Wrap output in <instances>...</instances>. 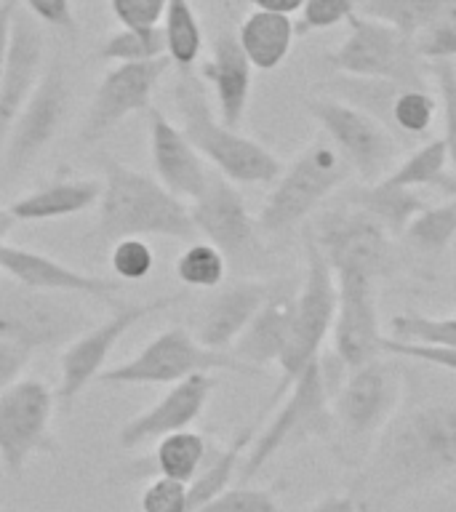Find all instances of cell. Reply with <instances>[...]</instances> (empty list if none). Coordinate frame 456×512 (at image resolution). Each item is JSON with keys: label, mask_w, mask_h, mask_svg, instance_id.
I'll return each instance as SVG.
<instances>
[{"label": "cell", "mask_w": 456, "mask_h": 512, "mask_svg": "<svg viewBox=\"0 0 456 512\" xmlns=\"http://www.w3.org/2000/svg\"><path fill=\"white\" fill-rule=\"evenodd\" d=\"M360 502L352 494H336V496H326V499H320L310 512H360Z\"/></svg>", "instance_id": "obj_51"}, {"label": "cell", "mask_w": 456, "mask_h": 512, "mask_svg": "<svg viewBox=\"0 0 456 512\" xmlns=\"http://www.w3.org/2000/svg\"><path fill=\"white\" fill-rule=\"evenodd\" d=\"M67 107H70V83H67L62 64L54 62L43 72L35 94L24 104V110L19 112V118L8 131L3 155H0V171L6 179L22 174L24 168H30L46 152V147L54 142V136L62 128Z\"/></svg>", "instance_id": "obj_15"}, {"label": "cell", "mask_w": 456, "mask_h": 512, "mask_svg": "<svg viewBox=\"0 0 456 512\" xmlns=\"http://www.w3.org/2000/svg\"><path fill=\"white\" fill-rule=\"evenodd\" d=\"M32 355L35 352L22 347V344L0 339V392H6L8 387H14L22 379V374L30 366Z\"/></svg>", "instance_id": "obj_49"}, {"label": "cell", "mask_w": 456, "mask_h": 512, "mask_svg": "<svg viewBox=\"0 0 456 512\" xmlns=\"http://www.w3.org/2000/svg\"><path fill=\"white\" fill-rule=\"evenodd\" d=\"M14 224H16L14 214H11L8 208H0V251L8 246L6 240L8 235H11V230H14ZM0 275H3V270H0Z\"/></svg>", "instance_id": "obj_53"}, {"label": "cell", "mask_w": 456, "mask_h": 512, "mask_svg": "<svg viewBox=\"0 0 456 512\" xmlns=\"http://www.w3.org/2000/svg\"><path fill=\"white\" fill-rule=\"evenodd\" d=\"M432 75L438 83L440 102H443V120H446V147L448 160L456 171V67L451 62H435L432 64Z\"/></svg>", "instance_id": "obj_45"}, {"label": "cell", "mask_w": 456, "mask_h": 512, "mask_svg": "<svg viewBox=\"0 0 456 512\" xmlns=\"http://www.w3.org/2000/svg\"><path fill=\"white\" fill-rule=\"evenodd\" d=\"M195 232L224 256H246L256 248V219L238 187L222 174H211L208 187L190 206Z\"/></svg>", "instance_id": "obj_19"}, {"label": "cell", "mask_w": 456, "mask_h": 512, "mask_svg": "<svg viewBox=\"0 0 456 512\" xmlns=\"http://www.w3.org/2000/svg\"><path fill=\"white\" fill-rule=\"evenodd\" d=\"M350 176V166L331 142H312L291 166L278 176L275 190L264 200L256 227L267 235L296 230L331 192Z\"/></svg>", "instance_id": "obj_8"}, {"label": "cell", "mask_w": 456, "mask_h": 512, "mask_svg": "<svg viewBox=\"0 0 456 512\" xmlns=\"http://www.w3.org/2000/svg\"><path fill=\"white\" fill-rule=\"evenodd\" d=\"M211 371L254 374L251 368L232 358L230 352L206 350L195 339V334L182 326H174L160 331L126 363L104 368L99 382L110 387H163V384H179L190 376L211 374Z\"/></svg>", "instance_id": "obj_7"}, {"label": "cell", "mask_w": 456, "mask_h": 512, "mask_svg": "<svg viewBox=\"0 0 456 512\" xmlns=\"http://www.w3.org/2000/svg\"><path fill=\"white\" fill-rule=\"evenodd\" d=\"M208 454H211V446L200 432H171V435L158 440L155 454H152V467H155V475L182 480L190 486L195 475L203 470Z\"/></svg>", "instance_id": "obj_32"}, {"label": "cell", "mask_w": 456, "mask_h": 512, "mask_svg": "<svg viewBox=\"0 0 456 512\" xmlns=\"http://www.w3.org/2000/svg\"><path fill=\"white\" fill-rule=\"evenodd\" d=\"M256 427H248V430L238 432L230 446L216 448L211 451L203 464V470L195 475L190 486V512L200 510L203 504H208L211 499H216L219 494H224L230 488L232 478L238 475L240 467H243V454H248V448L254 443Z\"/></svg>", "instance_id": "obj_30"}, {"label": "cell", "mask_w": 456, "mask_h": 512, "mask_svg": "<svg viewBox=\"0 0 456 512\" xmlns=\"http://www.w3.org/2000/svg\"><path fill=\"white\" fill-rule=\"evenodd\" d=\"M174 102L184 136L208 163H214L216 174L240 184H270L283 174V163L264 144L216 118L203 78L195 70H179Z\"/></svg>", "instance_id": "obj_3"}, {"label": "cell", "mask_w": 456, "mask_h": 512, "mask_svg": "<svg viewBox=\"0 0 456 512\" xmlns=\"http://www.w3.org/2000/svg\"><path fill=\"white\" fill-rule=\"evenodd\" d=\"M414 48L424 62H451V59H456V11L419 32L414 38Z\"/></svg>", "instance_id": "obj_44"}, {"label": "cell", "mask_w": 456, "mask_h": 512, "mask_svg": "<svg viewBox=\"0 0 456 512\" xmlns=\"http://www.w3.org/2000/svg\"><path fill=\"white\" fill-rule=\"evenodd\" d=\"M304 256H307V270L304 283L294 299V320H291V336H288L286 352L280 358V384L275 398L291 390V384L299 379L304 368L320 358V347L334 331L336 320V278L331 264L320 251L318 240L312 232H304Z\"/></svg>", "instance_id": "obj_6"}, {"label": "cell", "mask_w": 456, "mask_h": 512, "mask_svg": "<svg viewBox=\"0 0 456 512\" xmlns=\"http://www.w3.org/2000/svg\"><path fill=\"white\" fill-rule=\"evenodd\" d=\"M182 296L166 294L147 299V302H120L112 307V315L107 320H99L86 334H80L72 344H67L59 363V387H56V403L70 411L75 400L88 390V384L104 374L107 360L115 352L123 336L142 320H147L155 312H163L174 307Z\"/></svg>", "instance_id": "obj_10"}, {"label": "cell", "mask_w": 456, "mask_h": 512, "mask_svg": "<svg viewBox=\"0 0 456 512\" xmlns=\"http://www.w3.org/2000/svg\"><path fill=\"white\" fill-rule=\"evenodd\" d=\"M323 86L331 88L339 102L352 104V107L374 115L379 123H384L392 131V104H395V96L403 91L398 83L374 78H355V75H339V78L328 80Z\"/></svg>", "instance_id": "obj_34"}, {"label": "cell", "mask_w": 456, "mask_h": 512, "mask_svg": "<svg viewBox=\"0 0 456 512\" xmlns=\"http://www.w3.org/2000/svg\"><path fill=\"white\" fill-rule=\"evenodd\" d=\"M400 392L403 371L398 358L379 355L352 368L331 400L336 432H342L344 443H368L374 435L387 430L400 403Z\"/></svg>", "instance_id": "obj_11"}, {"label": "cell", "mask_w": 456, "mask_h": 512, "mask_svg": "<svg viewBox=\"0 0 456 512\" xmlns=\"http://www.w3.org/2000/svg\"><path fill=\"white\" fill-rule=\"evenodd\" d=\"M392 339L424 344V347H443L456 350V315L451 318H430L422 312H403L390 323Z\"/></svg>", "instance_id": "obj_38"}, {"label": "cell", "mask_w": 456, "mask_h": 512, "mask_svg": "<svg viewBox=\"0 0 456 512\" xmlns=\"http://www.w3.org/2000/svg\"><path fill=\"white\" fill-rule=\"evenodd\" d=\"M296 294H270L262 310L256 312L246 331L232 344L230 355L240 360L251 371L278 366L286 352L288 336H291V320H294Z\"/></svg>", "instance_id": "obj_25"}, {"label": "cell", "mask_w": 456, "mask_h": 512, "mask_svg": "<svg viewBox=\"0 0 456 512\" xmlns=\"http://www.w3.org/2000/svg\"><path fill=\"white\" fill-rule=\"evenodd\" d=\"M99 198H102L99 179H59L14 200L8 211L14 214L16 222H54V219L83 214L94 208Z\"/></svg>", "instance_id": "obj_26"}, {"label": "cell", "mask_w": 456, "mask_h": 512, "mask_svg": "<svg viewBox=\"0 0 456 512\" xmlns=\"http://www.w3.org/2000/svg\"><path fill=\"white\" fill-rule=\"evenodd\" d=\"M14 11H16V0H3V3H0V75H3V67H6L8 35H11Z\"/></svg>", "instance_id": "obj_50"}, {"label": "cell", "mask_w": 456, "mask_h": 512, "mask_svg": "<svg viewBox=\"0 0 456 512\" xmlns=\"http://www.w3.org/2000/svg\"><path fill=\"white\" fill-rule=\"evenodd\" d=\"M0 270L3 275L16 283H22L35 291H48V294L80 296V299H99L115 307V294L123 283L112 278H96L88 272H80L70 264L59 262L54 256L38 254L32 248L6 246L0 251Z\"/></svg>", "instance_id": "obj_20"}, {"label": "cell", "mask_w": 456, "mask_h": 512, "mask_svg": "<svg viewBox=\"0 0 456 512\" xmlns=\"http://www.w3.org/2000/svg\"><path fill=\"white\" fill-rule=\"evenodd\" d=\"M347 203L360 208L376 224H382L390 235H403L408 224H411V219L427 208V203L416 195V190L392 187L387 182L368 184L366 190H358L355 195H350Z\"/></svg>", "instance_id": "obj_29"}, {"label": "cell", "mask_w": 456, "mask_h": 512, "mask_svg": "<svg viewBox=\"0 0 456 512\" xmlns=\"http://www.w3.org/2000/svg\"><path fill=\"white\" fill-rule=\"evenodd\" d=\"M312 232L334 275L358 272L368 278H384L395 270V248L390 232L376 224L360 208H334L320 216Z\"/></svg>", "instance_id": "obj_14"}, {"label": "cell", "mask_w": 456, "mask_h": 512, "mask_svg": "<svg viewBox=\"0 0 456 512\" xmlns=\"http://www.w3.org/2000/svg\"><path fill=\"white\" fill-rule=\"evenodd\" d=\"M251 62L243 54L235 32H219L208 62L200 67V78L214 88L216 110L224 126L238 128L251 96Z\"/></svg>", "instance_id": "obj_24"}, {"label": "cell", "mask_w": 456, "mask_h": 512, "mask_svg": "<svg viewBox=\"0 0 456 512\" xmlns=\"http://www.w3.org/2000/svg\"><path fill=\"white\" fill-rule=\"evenodd\" d=\"M102 198H99V238L118 243L123 238H171L195 243L190 206L163 187L158 179L104 155Z\"/></svg>", "instance_id": "obj_2"}, {"label": "cell", "mask_w": 456, "mask_h": 512, "mask_svg": "<svg viewBox=\"0 0 456 512\" xmlns=\"http://www.w3.org/2000/svg\"><path fill=\"white\" fill-rule=\"evenodd\" d=\"M456 470V398H440L387 424L350 494L366 504L424 488Z\"/></svg>", "instance_id": "obj_1"}, {"label": "cell", "mask_w": 456, "mask_h": 512, "mask_svg": "<svg viewBox=\"0 0 456 512\" xmlns=\"http://www.w3.org/2000/svg\"><path fill=\"white\" fill-rule=\"evenodd\" d=\"M163 35H166V56L176 70H192L200 59L203 30L190 0H168L163 14Z\"/></svg>", "instance_id": "obj_33"}, {"label": "cell", "mask_w": 456, "mask_h": 512, "mask_svg": "<svg viewBox=\"0 0 456 512\" xmlns=\"http://www.w3.org/2000/svg\"><path fill=\"white\" fill-rule=\"evenodd\" d=\"M91 326H96L94 315L72 296L35 291L0 278V339L40 352L67 347Z\"/></svg>", "instance_id": "obj_5"}, {"label": "cell", "mask_w": 456, "mask_h": 512, "mask_svg": "<svg viewBox=\"0 0 456 512\" xmlns=\"http://www.w3.org/2000/svg\"><path fill=\"white\" fill-rule=\"evenodd\" d=\"M334 432L336 424L334 411H331L326 366L318 358L291 384V392L278 408V414L272 416L270 424L251 443L243 467H240V480L248 483L251 478H256L259 470H264V464L272 462L280 451H288L310 438H331Z\"/></svg>", "instance_id": "obj_4"}, {"label": "cell", "mask_w": 456, "mask_h": 512, "mask_svg": "<svg viewBox=\"0 0 456 512\" xmlns=\"http://www.w3.org/2000/svg\"><path fill=\"white\" fill-rule=\"evenodd\" d=\"M195 512H283L275 502L272 491L264 488H227L224 494L211 499Z\"/></svg>", "instance_id": "obj_43"}, {"label": "cell", "mask_w": 456, "mask_h": 512, "mask_svg": "<svg viewBox=\"0 0 456 512\" xmlns=\"http://www.w3.org/2000/svg\"><path fill=\"white\" fill-rule=\"evenodd\" d=\"M99 56H102L104 62L115 64H139L160 59V56H166L163 27H152V30L120 27L118 32H112L110 38L104 40L102 48H99Z\"/></svg>", "instance_id": "obj_36"}, {"label": "cell", "mask_w": 456, "mask_h": 512, "mask_svg": "<svg viewBox=\"0 0 456 512\" xmlns=\"http://www.w3.org/2000/svg\"><path fill=\"white\" fill-rule=\"evenodd\" d=\"M358 11L414 40L419 32L454 14L456 0H360Z\"/></svg>", "instance_id": "obj_31"}, {"label": "cell", "mask_w": 456, "mask_h": 512, "mask_svg": "<svg viewBox=\"0 0 456 512\" xmlns=\"http://www.w3.org/2000/svg\"><path fill=\"white\" fill-rule=\"evenodd\" d=\"M448 147L446 139H432L414 150L403 163L392 168V174L384 179L392 187H406V190H422L432 187L440 195L456 200V171H448Z\"/></svg>", "instance_id": "obj_28"}, {"label": "cell", "mask_w": 456, "mask_h": 512, "mask_svg": "<svg viewBox=\"0 0 456 512\" xmlns=\"http://www.w3.org/2000/svg\"><path fill=\"white\" fill-rule=\"evenodd\" d=\"M406 246L419 256H440L456 238V200L427 206L422 214H416L406 232L400 235Z\"/></svg>", "instance_id": "obj_35"}, {"label": "cell", "mask_w": 456, "mask_h": 512, "mask_svg": "<svg viewBox=\"0 0 456 512\" xmlns=\"http://www.w3.org/2000/svg\"><path fill=\"white\" fill-rule=\"evenodd\" d=\"M382 352L392 355L398 360H416V363H427V366L446 368L456 374V350H443V347H424V344L400 342L392 336L382 339Z\"/></svg>", "instance_id": "obj_47"}, {"label": "cell", "mask_w": 456, "mask_h": 512, "mask_svg": "<svg viewBox=\"0 0 456 512\" xmlns=\"http://www.w3.org/2000/svg\"><path fill=\"white\" fill-rule=\"evenodd\" d=\"M294 35L296 24L291 22V16L254 11L240 24L238 43L254 70L270 72L286 62L294 46Z\"/></svg>", "instance_id": "obj_27"}, {"label": "cell", "mask_w": 456, "mask_h": 512, "mask_svg": "<svg viewBox=\"0 0 456 512\" xmlns=\"http://www.w3.org/2000/svg\"><path fill=\"white\" fill-rule=\"evenodd\" d=\"M336 278V320L334 355L347 371L379 358L382 352V328L376 310V280L358 272H339Z\"/></svg>", "instance_id": "obj_17"}, {"label": "cell", "mask_w": 456, "mask_h": 512, "mask_svg": "<svg viewBox=\"0 0 456 512\" xmlns=\"http://www.w3.org/2000/svg\"><path fill=\"white\" fill-rule=\"evenodd\" d=\"M22 3L27 6V14L48 24V27H59V30L67 32L78 30L70 0H22Z\"/></svg>", "instance_id": "obj_48"}, {"label": "cell", "mask_w": 456, "mask_h": 512, "mask_svg": "<svg viewBox=\"0 0 456 512\" xmlns=\"http://www.w3.org/2000/svg\"><path fill=\"white\" fill-rule=\"evenodd\" d=\"M360 0H307L302 8V22L296 24V35L328 30L336 24L350 22L358 14Z\"/></svg>", "instance_id": "obj_41"}, {"label": "cell", "mask_w": 456, "mask_h": 512, "mask_svg": "<svg viewBox=\"0 0 456 512\" xmlns=\"http://www.w3.org/2000/svg\"><path fill=\"white\" fill-rule=\"evenodd\" d=\"M307 110L326 131L328 142L334 144L350 171H355L363 182L379 184L392 174L400 155V142L374 115L331 96L307 99Z\"/></svg>", "instance_id": "obj_12"}, {"label": "cell", "mask_w": 456, "mask_h": 512, "mask_svg": "<svg viewBox=\"0 0 456 512\" xmlns=\"http://www.w3.org/2000/svg\"><path fill=\"white\" fill-rule=\"evenodd\" d=\"M256 11H267V14H283L291 16L302 11L307 0H251Z\"/></svg>", "instance_id": "obj_52"}, {"label": "cell", "mask_w": 456, "mask_h": 512, "mask_svg": "<svg viewBox=\"0 0 456 512\" xmlns=\"http://www.w3.org/2000/svg\"><path fill=\"white\" fill-rule=\"evenodd\" d=\"M168 0H110V8L120 27L128 30H152L163 24Z\"/></svg>", "instance_id": "obj_46"}, {"label": "cell", "mask_w": 456, "mask_h": 512, "mask_svg": "<svg viewBox=\"0 0 456 512\" xmlns=\"http://www.w3.org/2000/svg\"><path fill=\"white\" fill-rule=\"evenodd\" d=\"M110 264L120 283L144 280L155 267V251L144 238H123L112 246Z\"/></svg>", "instance_id": "obj_40"}, {"label": "cell", "mask_w": 456, "mask_h": 512, "mask_svg": "<svg viewBox=\"0 0 456 512\" xmlns=\"http://www.w3.org/2000/svg\"><path fill=\"white\" fill-rule=\"evenodd\" d=\"M227 275V256L208 240L190 243L176 259V278L190 288L222 286Z\"/></svg>", "instance_id": "obj_37"}, {"label": "cell", "mask_w": 456, "mask_h": 512, "mask_svg": "<svg viewBox=\"0 0 456 512\" xmlns=\"http://www.w3.org/2000/svg\"><path fill=\"white\" fill-rule=\"evenodd\" d=\"M270 294V286L262 280H240L222 288L200 307L195 320V339L206 350L230 352L232 344L238 342V336L246 331Z\"/></svg>", "instance_id": "obj_23"}, {"label": "cell", "mask_w": 456, "mask_h": 512, "mask_svg": "<svg viewBox=\"0 0 456 512\" xmlns=\"http://www.w3.org/2000/svg\"><path fill=\"white\" fill-rule=\"evenodd\" d=\"M0 3H3V0H0Z\"/></svg>", "instance_id": "obj_56"}, {"label": "cell", "mask_w": 456, "mask_h": 512, "mask_svg": "<svg viewBox=\"0 0 456 512\" xmlns=\"http://www.w3.org/2000/svg\"><path fill=\"white\" fill-rule=\"evenodd\" d=\"M139 507L142 512H190V488L182 480L155 475L139 496Z\"/></svg>", "instance_id": "obj_42"}, {"label": "cell", "mask_w": 456, "mask_h": 512, "mask_svg": "<svg viewBox=\"0 0 456 512\" xmlns=\"http://www.w3.org/2000/svg\"><path fill=\"white\" fill-rule=\"evenodd\" d=\"M56 395L40 379H19L0 392V464L11 478H19L35 454H54L51 432Z\"/></svg>", "instance_id": "obj_13"}, {"label": "cell", "mask_w": 456, "mask_h": 512, "mask_svg": "<svg viewBox=\"0 0 456 512\" xmlns=\"http://www.w3.org/2000/svg\"><path fill=\"white\" fill-rule=\"evenodd\" d=\"M454 288H456V275H454Z\"/></svg>", "instance_id": "obj_55"}, {"label": "cell", "mask_w": 456, "mask_h": 512, "mask_svg": "<svg viewBox=\"0 0 456 512\" xmlns=\"http://www.w3.org/2000/svg\"><path fill=\"white\" fill-rule=\"evenodd\" d=\"M168 67H171L168 56L139 64H115L96 86L88 115L80 128V142H99L120 120H126L134 112L150 110L152 94Z\"/></svg>", "instance_id": "obj_16"}, {"label": "cell", "mask_w": 456, "mask_h": 512, "mask_svg": "<svg viewBox=\"0 0 456 512\" xmlns=\"http://www.w3.org/2000/svg\"><path fill=\"white\" fill-rule=\"evenodd\" d=\"M440 512H456V496L454 499H448V502L440 507Z\"/></svg>", "instance_id": "obj_54"}, {"label": "cell", "mask_w": 456, "mask_h": 512, "mask_svg": "<svg viewBox=\"0 0 456 512\" xmlns=\"http://www.w3.org/2000/svg\"><path fill=\"white\" fill-rule=\"evenodd\" d=\"M147 128L155 179L179 200H198L211 179L203 155L192 147L182 128L174 126L158 107L147 110Z\"/></svg>", "instance_id": "obj_22"}, {"label": "cell", "mask_w": 456, "mask_h": 512, "mask_svg": "<svg viewBox=\"0 0 456 512\" xmlns=\"http://www.w3.org/2000/svg\"><path fill=\"white\" fill-rule=\"evenodd\" d=\"M438 104L427 88H403L392 104V131L406 136H422L430 131Z\"/></svg>", "instance_id": "obj_39"}, {"label": "cell", "mask_w": 456, "mask_h": 512, "mask_svg": "<svg viewBox=\"0 0 456 512\" xmlns=\"http://www.w3.org/2000/svg\"><path fill=\"white\" fill-rule=\"evenodd\" d=\"M43 30L35 16L27 11H14L11 35H8L6 67L0 75V155L8 139V131L35 94L43 78Z\"/></svg>", "instance_id": "obj_18"}, {"label": "cell", "mask_w": 456, "mask_h": 512, "mask_svg": "<svg viewBox=\"0 0 456 512\" xmlns=\"http://www.w3.org/2000/svg\"><path fill=\"white\" fill-rule=\"evenodd\" d=\"M214 387L216 379L211 374H195L184 382L171 384L163 398L120 427L118 443L123 448H139L150 440L166 438L171 432L190 430L203 414Z\"/></svg>", "instance_id": "obj_21"}, {"label": "cell", "mask_w": 456, "mask_h": 512, "mask_svg": "<svg viewBox=\"0 0 456 512\" xmlns=\"http://www.w3.org/2000/svg\"><path fill=\"white\" fill-rule=\"evenodd\" d=\"M347 24L350 32L344 43L328 54V64L336 72L390 80L400 88H427L424 59L416 54L414 40L408 35L363 14H355Z\"/></svg>", "instance_id": "obj_9"}]
</instances>
